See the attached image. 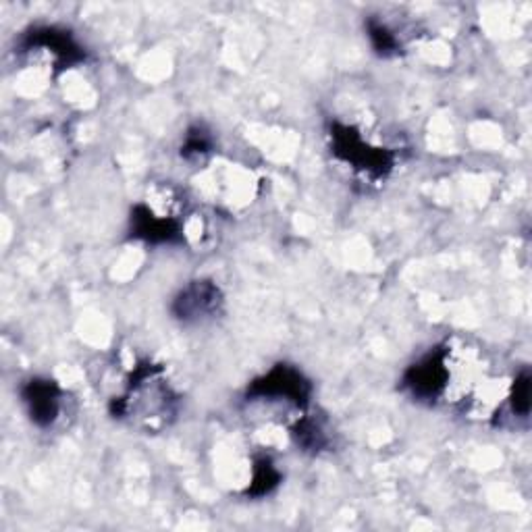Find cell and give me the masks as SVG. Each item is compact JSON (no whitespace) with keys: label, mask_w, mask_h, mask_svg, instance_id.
<instances>
[{"label":"cell","mask_w":532,"mask_h":532,"mask_svg":"<svg viewBox=\"0 0 532 532\" xmlns=\"http://www.w3.org/2000/svg\"><path fill=\"white\" fill-rule=\"evenodd\" d=\"M331 138H333V152L339 158H343L345 163H352L354 169L358 171L370 175H385L393 165L391 156L385 150L370 148L350 127L335 125Z\"/></svg>","instance_id":"1"},{"label":"cell","mask_w":532,"mask_h":532,"mask_svg":"<svg viewBox=\"0 0 532 532\" xmlns=\"http://www.w3.org/2000/svg\"><path fill=\"white\" fill-rule=\"evenodd\" d=\"M310 385L298 370L289 366H277L264 379L256 381L248 391V397H283L287 402L306 406Z\"/></svg>","instance_id":"2"},{"label":"cell","mask_w":532,"mask_h":532,"mask_svg":"<svg viewBox=\"0 0 532 532\" xmlns=\"http://www.w3.org/2000/svg\"><path fill=\"white\" fill-rule=\"evenodd\" d=\"M447 352H431L422 362L414 364L406 372V387L420 399H435L447 385Z\"/></svg>","instance_id":"3"},{"label":"cell","mask_w":532,"mask_h":532,"mask_svg":"<svg viewBox=\"0 0 532 532\" xmlns=\"http://www.w3.org/2000/svg\"><path fill=\"white\" fill-rule=\"evenodd\" d=\"M61 391L50 381H30L23 387V402L28 404L30 416L40 427H48L59 414Z\"/></svg>","instance_id":"4"},{"label":"cell","mask_w":532,"mask_h":532,"mask_svg":"<svg viewBox=\"0 0 532 532\" xmlns=\"http://www.w3.org/2000/svg\"><path fill=\"white\" fill-rule=\"evenodd\" d=\"M219 304V289L210 283H198L185 289L175 302V312L179 318H198L212 312Z\"/></svg>","instance_id":"5"},{"label":"cell","mask_w":532,"mask_h":532,"mask_svg":"<svg viewBox=\"0 0 532 532\" xmlns=\"http://www.w3.org/2000/svg\"><path fill=\"white\" fill-rule=\"evenodd\" d=\"M366 28H368V38L372 42V46H375V50L379 52V55L383 57H389L393 55V52H397V40L395 36L391 34V30L387 28V25L375 21V19H368L366 23Z\"/></svg>","instance_id":"6"},{"label":"cell","mask_w":532,"mask_h":532,"mask_svg":"<svg viewBox=\"0 0 532 532\" xmlns=\"http://www.w3.org/2000/svg\"><path fill=\"white\" fill-rule=\"evenodd\" d=\"M530 379H528V375H526V372H524V375L516 381V385H514V399H512V404H514V412H518V414H522V416H526L528 414V406H530V402H528V397H530V383H528Z\"/></svg>","instance_id":"7"},{"label":"cell","mask_w":532,"mask_h":532,"mask_svg":"<svg viewBox=\"0 0 532 532\" xmlns=\"http://www.w3.org/2000/svg\"><path fill=\"white\" fill-rule=\"evenodd\" d=\"M210 148V138L206 136L204 131H192L188 140H185V146H183V154L190 156V154H200V152H206Z\"/></svg>","instance_id":"8"}]
</instances>
